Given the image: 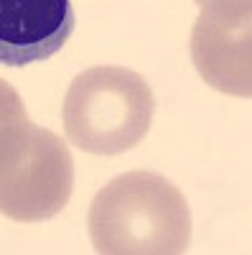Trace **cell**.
Returning <instances> with one entry per match:
<instances>
[{
	"instance_id": "6",
	"label": "cell",
	"mask_w": 252,
	"mask_h": 255,
	"mask_svg": "<svg viewBox=\"0 0 252 255\" xmlns=\"http://www.w3.org/2000/svg\"><path fill=\"white\" fill-rule=\"evenodd\" d=\"M20 120H28L26 115V105L20 100V95L10 87L8 82L0 79V128L20 123Z\"/></svg>"
},
{
	"instance_id": "4",
	"label": "cell",
	"mask_w": 252,
	"mask_h": 255,
	"mask_svg": "<svg viewBox=\"0 0 252 255\" xmlns=\"http://www.w3.org/2000/svg\"><path fill=\"white\" fill-rule=\"evenodd\" d=\"M191 61L217 92L252 95V0H209L191 31Z\"/></svg>"
},
{
	"instance_id": "2",
	"label": "cell",
	"mask_w": 252,
	"mask_h": 255,
	"mask_svg": "<svg viewBox=\"0 0 252 255\" xmlns=\"http://www.w3.org/2000/svg\"><path fill=\"white\" fill-rule=\"evenodd\" d=\"M156 97L151 84L128 67H89L69 84L61 118L67 138L87 153L117 156L151 130Z\"/></svg>"
},
{
	"instance_id": "7",
	"label": "cell",
	"mask_w": 252,
	"mask_h": 255,
	"mask_svg": "<svg viewBox=\"0 0 252 255\" xmlns=\"http://www.w3.org/2000/svg\"><path fill=\"white\" fill-rule=\"evenodd\" d=\"M196 3H199V5H204V3H209V0H196Z\"/></svg>"
},
{
	"instance_id": "1",
	"label": "cell",
	"mask_w": 252,
	"mask_h": 255,
	"mask_svg": "<svg viewBox=\"0 0 252 255\" xmlns=\"http://www.w3.org/2000/svg\"><path fill=\"white\" fill-rule=\"evenodd\" d=\"M92 248L102 255H178L191 243V212L156 171H128L104 184L89 207Z\"/></svg>"
},
{
	"instance_id": "5",
	"label": "cell",
	"mask_w": 252,
	"mask_h": 255,
	"mask_svg": "<svg viewBox=\"0 0 252 255\" xmlns=\"http://www.w3.org/2000/svg\"><path fill=\"white\" fill-rule=\"evenodd\" d=\"M74 28L72 0H0V64L46 61L64 49Z\"/></svg>"
},
{
	"instance_id": "3",
	"label": "cell",
	"mask_w": 252,
	"mask_h": 255,
	"mask_svg": "<svg viewBox=\"0 0 252 255\" xmlns=\"http://www.w3.org/2000/svg\"><path fill=\"white\" fill-rule=\"evenodd\" d=\"M74 189V158L56 133L20 120L0 128V215L15 222L56 217Z\"/></svg>"
}]
</instances>
